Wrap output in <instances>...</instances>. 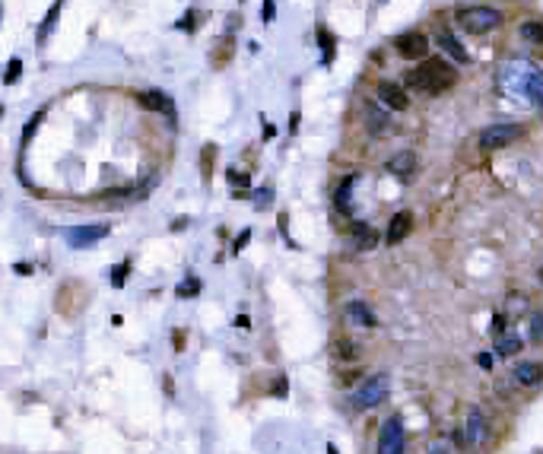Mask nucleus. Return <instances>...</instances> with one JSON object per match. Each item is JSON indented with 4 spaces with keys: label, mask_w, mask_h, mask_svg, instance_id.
Listing matches in <instances>:
<instances>
[{
    "label": "nucleus",
    "mask_w": 543,
    "mask_h": 454,
    "mask_svg": "<svg viewBox=\"0 0 543 454\" xmlns=\"http://www.w3.org/2000/svg\"><path fill=\"white\" fill-rule=\"evenodd\" d=\"M454 80H458V74H454V67L448 64V61L429 58V61H423L416 70H410L407 86L423 92V96H442V92H448L454 86Z\"/></svg>",
    "instance_id": "1"
},
{
    "label": "nucleus",
    "mask_w": 543,
    "mask_h": 454,
    "mask_svg": "<svg viewBox=\"0 0 543 454\" xmlns=\"http://www.w3.org/2000/svg\"><path fill=\"white\" fill-rule=\"evenodd\" d=\"M458 23H461V29H467V32L483 35V32H493L496 25L502 23V13L493 7H467L458 13Z\"/></svg>",
    "instance_id": "2"
},
{
    "label": "nucleus",
    "mask_w": 543,
    "mask_h": 454,
    "mask_svg": "<svg viewBox=\"0 0 543 454\" xmlns=\"http://www.w3.org/2000/svg\"><path fill=\"white\" fill-rule=\"evenodd\" d=\"M521 137H524V127H521V124H511V121L489 124L486 131H480V147L483 149H502V147H509V143L521 140Z\"/></svg>",
    "instance_id": "3"
},
{
    "label": "nucleus",
    "mask_w": 543,
    "mask_h": 454,
    "mask_svg": "<svg viewBox=\"0 0 543 454\" xmlns=\"http://www.w3.org/2000/svg\"><path fill=\"white\" fill-rule=\"evenodd\" d=\"M387 394H391V381H387V375H372V378L353 394V407H359V410L379 407L381 400H387Z\"/></svg>",
    "instance_id": "4"
},
{
    "label": "nucleus",
    "mask_w": 543,
    "mask_h": 454,
    "mask_svg": "<svg viewBox=\"0 0 543 454\" xmlns=\"http://www.w3.org/2000/svg\"><path fill=\"white\" fill-rule=\"evenodd\" d=\"M403 448H407L403 422L401 416H391V420H385V426L379 432V451L375 454H403Z\"/></svg>",
    "instance_id": "5"
},
{
    "label": "nucleus",
    "mask_w": 543,
    "mask_h": 454,
    "mask_svg": "<svg viewBox=\"0 0 543 454\" xmlns=\"http://www.w3.org/2000/svg\"><path fill=\"white\" fill-rule=\"evenodd\" d=\"M489 438V416H486L480 407H473V410L467 413V426H464V442H467V448H480Z\"/></svg>",
    "instance_id": "6"
},
{
    "label": "nucleus",
    "mask_w": 543,
    "mask_h": 454,
    "mask_svg": "<svg viewBox=\"0 0 543 454\" xmlns=\"http://www.w3.org/2000/svg\"><path fill=\"white\" fill-rule=\"evenodd\" d=\"M397 54L407 61H420L429 54V39L423 32H403L397 39Z\"/></svg>",
    "instance_id": "7"
},
{
    "label": "nucleus",
    "mask_w": 543,
    "mask_h": 454,
    "mask_svg": "<svg viewBox=\"0 0 543 454\" xmlns=\"http://www.w3.org/2000/svg\"><path fill=\"white\" fill-rule=\"evenodd\" d=\"M387 172L394 175V178H401V182H413L416 172H420V162H416V156H413L410 149H403V153L387 159Z\"/></svg>",
    "instance_id": "8"
},
{
    "label": "nucleus",
    "mask_w": 543,
    "mask_h": 454,
    "mask_svg": "<svg viewBox=\"0 0 543 454\" xmlns=\"http://www.w3.org/2000/svg\"><path fill=\"white\" fill-rule=\"evenodd\" d=\"M64 235H67V241H70L74 248H89L92 241L105 239L108 226H99V223H96V226H74V229H67Z\"/></svg>",
    "instance_id": "9"
},
{
    "label": "nucleus",
    "mask_w": 543,
    "mask_h": 454,
    "mask_svg": "<svg viewBox=\"0 0 543 454\" xmlns=\"http://www.w3.org/2000/svg\"><path fill=\"white\" fill-rule=\"evenodd\" d=\"M140 105L149 108V111H162V115H169V118L178 115V108H175V99H172V96H165V92H159V89L140 92Z\"/></svg>",
    "instance_id": "10"
},
{
    "label": "nucleus",
    "mask_w": 543,
    "mask_h": 454,
    "mask_svg": "<svg viewBox=\"0 0 543 454\" xmlns=\"http://www.w3.org/2000/svg\"><path fill=\"white\" fill-rule=\"evenodd\" d=\"M375 96H379L381 102H385L387 108H407L410 105V99H407V92H403V86H397V83H379V89H375Z\"/></svg>",
    "instance_id": "11"
},
{
    "label": "nucleus",
    "mask_w": 543,
    "mask_h": 454,
    "mask_svg": "<svg viewBox=\"0 0 543 454\" xmlns=\"http://www.w3.org/2000/svg\"><path fill=\"white\" fill-rule=\"evenodd\" d=\"M410 229H413V213H397L394 219H391V226H387V245H401L407 235H410Z\"/></svg>",
    "instance_id": "12"
},
{
    "label": "nucleus",
    "mask_w": 543,
    "mask_h": 454,
    "mask_svg": "<svg viewBox=\"0 0 543 454\" xmlns=\"http://www.w3.org/2000/svg\"><path fill=\"white\" fill-rule=\"evenodd\" d=\"M346 321L359 324V327H375V314L369 312V305H362V302H350V305H346Z\"/></svg>",
    "instance_id": "13"
},
{
    "label": "nucleus",
    "mask_w": 543,
    "mask_h": 454,
    "mask_svg": "<svg viewBox=\"0 0 543 454\" xmlns=\"http://www.w3.org/2000/svg\"><path fill=\"white\" fill-rule=\"evenodd\" d=\"M515 381L524 385V388H537L540 385V363H521L515 369Z\"/></svg>",
    "instance_id": "14"
},
{
    "label": "nucleus",
    "mask_w": 543,
    "mask_h": 454,
    "mask_svg": "<svg viewBox=\"0 0 543 454\" xmlns=\"http://www.w3.org/2000/svg\"><path fill=\"white\" fill-rule=\"evenodd\" d=\"M438 45H442L445 54H451V58L458 61V64H470V54L461 48V41L454 39L451 32H442V35H438Z\"/></svg>",
    "instance_id": "15"
},
{
    "label": "nucleus",
    "mask_w": 543,
    "mask_h": 454,
    "mask_svg": "<svg viewBox=\"0 0 543 454\" xmlns=\"http://www.w3.org/2000/svg\"><path fill=\"white\" fill-rule=\"evenodd\" d=\"M521 92H524V96L534 102V105H540V99H543V80H540V70H537V67H531V74H527Z\"/></svg>",
    "instance_id": "16"
},
{
    "label": "nucleus",
    "mask_w": 543,
    "mask_h": 454,
    "mask_svg": "<svg viewBox=\"0 0 543 454\" xmlns=\"http://www.w3.org/2000/svg\"><path fill=\"white\" fill-rule=\"evenodd\" d=\"M521 349V337L515 334V330H505V334H499V343H496V356H515Z\"/></svg>",
    "instance_id": "17"
},
{
    "label": "nucleus",
    "mask_w": 543,
    "mask_h": 454,
    "mask_svg": "<svg viewBox=\"0 0 543 454\" xmlns=\"http://www.w3.org/2000/svg\"><path fill=\"white\" fill-rule=\"evenodd\" d=\"M356 184H359V178H356V175H350V178H343V184L337 188V197H334V204H337L340 213H350V194H353Z\"/></svg>",
    "instance_id": "18"
},
{
    "label": "nucleus",
    "mask_w": 543,
    "mask_h": 454,
    "mask_svg": "<svg viewBox=\"0 0 543 454\" xmlns=\"http://www.w3.org/2000/svg\"><path fill=\"white\" fill-rule=\"evenodd\" d=\"M353 235H356V241H359V248H375V232L369 229L365 223H353Z\"/></svg>",
    "instance_id": "19"
},
{
    "label": "nucleus",
    "mask_w": 543,
    "mask_h": 454,
    "mask_svg": "<svg viewBox=\"0 0 543 454\" xmlns=\"http://www.w3.org/2000/svg\"><path fill=\"white\" fill-rule=\"evenodd\" d=\"M387 121H391V118H387L385 111H375V108H369V131L372 133H385L387 131Z\"/></svg>",
    "instance_id": "20"
},
{
    "label": "nucleus",
    "mask_w": 543,
    "mask_h": 454,
    "mask_svg": "<svg viewBox=\"0 0 543 454\" xmlns=\"http://www.w3.org/2000/svg\"><path fill=\"white\" fill-rule=\"evenodd\" d=\"M198 292H200V280H198V277H188V280L175 289V296H178V299H191V296H198Z\"/></svg>",
    "instance_id": "21"
},
{
    "label": "nucleus",
    "mask_w": 543,
    "mask_h": 454,
    "mask_svg": "<svg viewBox=\"0 0 543 454\" xmlns=\"http://www.w3.org/2000/svg\"><path fill=\"white\" fill-rule=\"evenodd\" d=\"M318 39H321V48H324V64H330V61H334V35H330L328 29H321Z\"/></svg>",
    "instance_id": "22"
},
{
    "label": "nucleus",
    "mask_w": 543,
    "mask_h": 454,
    "mask_svg": "<svg viewBox=\"0 0 543 454\" xmlns=\"http://www.w3.org/2000/svg\"><path fill=\"white\" fill-rule=\"evenodd\" d=\"M58 13H61V3H54L51 7V13L45 17V23H41V29H39V41H45V35L51 32V25H54V19H58Z\"/></svg>",
    "instance_id": "23"
},
{
    "label": "nucleus",
    "mask_w": 543,
    "mask_h": 454,
    "mask_svg": "<svg viewBox=\"0 0 543 454\" xmlns=\"http://www.w3.org/2000/svg\"><path fill=\"white\" fill-rule=\"evenodd\" d=\"M19 70H23V61L13 58V61H10V67H7V74H3V83H7V86H10V83H17L19 80Z\"/></svg>",
    "instance_id": "24"
},
{
    "label": "nucleus",
    "mask_w": 543,
    "mask_h": 454,
    "mask_svg": "<svg viewBox=\"0 0 543 454\" xmlns=\"http://www.w3.org/2000/svg\"><path fill=\"white\" fill-rule=\"evenodd\" d=\"M527 337L534 340V343H540V312L531 314V321H527Z\"/></svg>",
    "instance_id": "25"
},
{
    "label": "nucleus",
    "mask_w": 543,
    "mask_h": 454,
    "mask_svg": "<svg viewBox=\"0 0 543 454\" xmlns=\"http://www.w3.org/2000/svg\"><path fill=\"white\" fill-rule=\"evenodd\" d=\"M127 273H131V267L118 264L115 270H111V286H124V283H127Z\"/></svg>",
    "instance_id": "26"
},
{
    "label": "nucleus",
    "mask_w": 543,
    "mask_h": 454,
    "mask_svg": "<svg viewBox=\"0 0 543 454\" xmlns=\"http://www.w3.org/2000/svg\"><path fill=\"white\" fill-rule=\"evenodd\" d=\"M521 35L537 45V41H540V23H524V25H521Z\"/></svg>",
    "instance_id": "27"
},
{
    "label": "nucleus",
    "mask_w": 543,
    "mask_h": 454,
    "mask_svg": "<svg viewBox=\"0 0 543 454\" xmlns=\"http://www.w3.org/2000/svg\"><path fill=\"white\" fill-rule=\"evenodd\" d=\"M267 204H270V188H261V191H257V206L264 210Z\"/></svg>",
    "instance_id": "28"
},
{
    "label": "nucleus",
    "mask_w": 543,
    "mask_h": 454,
    "mask_svg": "<svg viewBox=\"0 0 543 454\" xmlns=\"http://www.w3.org/2000/svg\"><path fill=\"white\" fill-rule=\"evenodd\" d=\"M226 178H229L232 184H248V182H251L248 175H239V172H226Z\"/></svg>",
    "instance_id": "29"
},
{
    "label": "nucleus",
    "mask_w": 543,
    "mask_h": 454,
    "mask_svg": "<svg viewBox=\"0 0 543 454\" xmlns=\"http://www.w3.org/2000/svg\"><path fill=\"white\" fill-rule=\"evenodd\" d=\"M273 10H277V7H273L270 0H267V3H264V10H261V17H264V23H270V19H273Z\"/></svg>",
    "instance_id": "30"
},
{
    "label": "nucleus",
    "mask_w": 543,
    "mask_h": 454,
    "mask_svg": "<svg viewBox=\"0 0 543 454\" xmlns=\"http://www.w3.org/2000/svg\"><path fill=\"white\" fill-rule=\"evenodd\" d=\"M340 347V356H356V343L353 347H350V343H337Z\"/></svg>",
    "instance_id": "31"
},
{
    "label": "nucleus",
    "mask_w": 543,
    "mask_h": 454,
    "mask_svg": "<svg viewBox=\"0 0 543 454\" xmlns=\"http://www.w3.org/2000/svg\"><path fill=\"white\" fill-rule=\"evenodd\" d=\"M248 239H251V229H248V232H242L239 239H235V251H242V245H245Z\"/></svg>",
    "instance_id": "32"
},
{
    "label": "nucleus",
    "mask_w": 543,
    "mask_h": 454,
    "mask_svg": "<svg viewBox=\"0 0 543 454\" xmlns=\"http://www.w3.org/2000/svg\"><path fill=\"white\" fill-rule=\"evenodd\" d=\"M480 365H483V369H489V365H493V356H489V353H480Z\"/></svg>",
    "instance_id": "33"
},
{
    "label": "nucleus",
    "mask_w": 543,
    "mask_h": 454,
    "mask_svg": "<svg viewBox=\"0 0 543 454\" xmlns=\"http://www.w3.org/2000/svg\"><path fill=\"white\" fill-rule=\"evenodd\" d=\"M429 454H448V448H445V445H436V448H432V451H429Z\"/></svg>",
    "instance_id": "34"
}]
</instances>
